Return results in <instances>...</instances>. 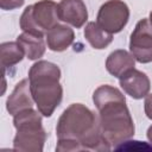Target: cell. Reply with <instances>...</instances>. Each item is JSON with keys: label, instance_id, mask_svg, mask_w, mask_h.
<instances>
[{"label": "cell", "instance_id": "20", "mask_svg": "<svg viewBox=\"0 0 152 152\" xmlns=\"http://www.w3.org/2000/svg\"><path fill=\"white\" fill-rule=\"evenodd\" d=\"M150 21H151V24H152V12L150 13Z\"/></svg>", "mask_w": 152, "mask_h": 152}, {"label": "cell", "instance_id": "1", "mask_svg": "<svg viewBox=\"0 0 152 152\" xmlns=\"http://www.w3.org/2000/svg\"><path fill=\"white\" fill-rule=\"evenodd\" d=\"M56 134V151H109L95 114L82 103L70 104L61 115Z\"/></svg>", "mask_w": 152, "mask_h": 152}, {"label": "cell", "instance_id": "8", "mask_svg": "<svg viewBox=\"0 0 152 152\" xmlns=\"http://www.w3.org/2000/svg\"><path fill=\"white\" fill-rule=\"evenodd\" d=\"M119 82L124 91L133 99L139 100L148 95L151 87L148 77L146 76V74L134 68L119 77Z\"/></svg>", "mask_w": 152, "mask_h": 152}, {"label": "cell", "instance_id": "11", "mask_svg": "<svg viewBox=\"0 0 152 152\" xmlns=\"http://www.w3.org/2000/svg\"><path fill=\"white\" fill-rule=\"evenodd\" d=\"M74 31L66 25H56L46 32V44L51 51L61 52L66 50L74 42Z\"/></svg>", "mask_w": 152, "mask_h": 152}, {"label": "cell", "instance_id": "5", "mask_svg": "<svg viewBox=\"0 0 152 152\" xmlns=\"http://www.w3.org/2000/svg\"><path fill=\"white\" fill-rule=\"evenodd\" d=\"M58 5L52 0H40L27 6L20 17V28L24 32L43 37L45 32L57 25Z\"/></svg>", "mask_w": 152, "mask_h": 152}, {"label": "cell", "instance_id": "17", "mask_svg": "<svg viewBox=\"0 0 152 152\" xmlns=\"http://www.w3.org/2000/svg\"><path fill=\"white\" fill-rule=\"evenodd\" d=\"M25 0H0V7L5 11H11L23 6Z\"/></svg>", "mask_w": 152, "mask_h": 152}, {"label": "cell", "instance_id": "16", "mask_svg": "<svg viewBox=\"0 0 152 152\" xmlns=\"http://www.w3.org/2000/svg\"><path fill=\"white\" fill-rule=\"evenodd\" d=\"M115 150H152V145H148L144 141H138V140H133V141H128L125 140L121 144H119L118 146H115Z\"/></svg>", "mask_w": 152, "mask_h": 152}, {"label": "cell", "instance_id": "7", "mask_svg": "<svg viewBox=\"0 0 152 152\" xmlns=\"http://www.w3.org/2000/svg\"><path fill=\"white\" fill-rule=\"evenodd\" d=\"M129 50L139 63L152 62V24L150 19L139 20L129 39Z\"/></svg>", "mask_w": 152, "mask_h": 152}, {"label": "cell", "instance_id": "15", "mask_svg": "<svg viewBox=\"0 0 152 152\" xmlns=\"http://www.w3.org/2000/svg\"><path fill=\"white\" fill-rule=\"evenodd\" d=\"M24 51L17 42H7L0 45V59L2 71L19 63L24 58Z\"/></svg>", "mask_w": 152, "mask_h": 152}, {"label": "cell", "instance_id": "9", "mask_svg": "<svg viewBox=\"0 0 152 152\" xmlns=\"http://www.w3.org/2000/svg\"><path fill=\"white\" fill-rule=\"evenodd\" d=\"M57 12L59 20L76 28L82 27L88 19V11L82 0H61Z\"/></svg>", "mask_w": 152, "mask_h": 152}, {"label": "cell", "instance_id": "12", "mask_svg": "<svg viewBox=\"0 0 152 152\" xmlns=\"http://www.w3.org/2000/svg\"><path fill=\"white\" fill-rule=\"evenodd\" d=\"M134 64L135 58L132 53L126 50H115L107 57L106 69L110 75L115 77H121L125 72L133 69Z\"/></svg>", "mask_w": 152, "mask_h": 152}, {"label": "cell", "instance_id": "13", "mask_svg": "<svg viewBox=\"0 0 152 152\" xmlns=\"http://www.w3.org/2000/svg\"><path fill=\"white\" fill-rule=\"evenodd\" d=\"M17 43L23 49L25 56L31 61L39 59L45 52V43L43 37L40 36L24 32L20 36H18Z\"/></svg>", "mask_w": 152, "mask_h": 152}, {"label": "cell", "instance_id": "19", "mask_svg": "<svg viewBox=\"0 0 152 152\" xmlns=\"http://www.w3.org/2000/svg\"><path fill=\"white\" fill-rule=\"evenodd\" d=\"M147 139L150 140V142L152 145V126H150L148 129H147Z\"/></svg>", "mask_w": 152, "mask_h": 152}, {"label": "cell", "instance_id": "18", "mask_svg": "<svg viewBox=\"0 0 152 152\" xmlns=\"http://www.w3.org/2000/svg\"><path fill=\"white\" fill-rule=\"evenodd\" d=\"M144 108H145V114L148 119L152 120V94L147 95L145 99V103H144Z\"/></svg>", "mask_w": 152, "mask_h": 152}, {"label": "cell", "instance_id": "6", "mask_svg": "<svg viewBox=\"0 0 152 152\" xmlns=\"http://www.w3.org/2000/svg\"><path fill=\"white\" fill-rule=\"evenodd\" d=\"M129 8L121 0H108L97 13L96 23L109 33L120 32L128 23Z\"/></svg>", "mask_w": 152, "mask_h": 152}, {"label": "cell", "instance_id": "3", "mask_svg": "<svg viewBox=\"0 0 152 152\" xmlns=\"http://www.w3.org/2000/svg\"><path fill=\"white\" fill-rule=\"evenodd\" d=\"M59 80V68L48 61L36 62L28 71L32 97L39 113L44 116H51L62 101L63 89Z\"/></svg>", "mask_w": 152, "mask_h": 152}, {"label": "cell", "instance_id": "2", "mask_svg": "<svg viewBox=\"0 0 152 152\" xmlns=\"http://www.w3.org/2000/svg\"><path fill=\"white\" fill-rule=\"evenodd\" d=\"M99 110L100 131L109 145H119L134 135V122L126 106L125 95L109 84L100 86L93 94Z\"/></svg>", "mask_w": 152, "mask_h": 152}, {"label": "cell", "instance_id": "14", "mask_svg": "<svg viewBox=\"0 0 152 152\" xmlns=\"http://www.w3.org/2000/svg\"><path fill=\"white\" fill-rule=\"evenodd\" d=\"M84 37L88 40V43L97 50L107 48L113 40V34L103 30L95 21H90L87 24L84 28Z\"/></svg>", "mask_w": 152, "mask_h": 152}, {"label": "cell", "instance_id": "4", "mask_svg": "<svg viewBox=\"0 0 152 152\" xmlns=\"http://www.w3.org/2000/svg\"><path fill=\"white\" fill-rule=\"evenodd\" d=\"M17 134L13 140V148L25 152L43 151L46 139L42 126V118L32 108L24 109L14 115L13 119Z\"/></svg>", "mask_w": 152, "mask_h": 152}, {"label": "cell", "instance_id": "10", "mask_svg": "<svg viewBox=\"0 0 152 152\" xmlns=\"http://www.w3.org/2000/svg\"><path fill=\"white\" fill-rule=\"evenodd\" d=\"M33 102L34 100L31 94L30 81L25 78V80H21L15 86L12 94L8 96L7 102H6V108H7V112L14 116L17 113L24 109L32 108Z\"/></svg>", "mask_w": 152, "mask_h": 152}]
</instances>
